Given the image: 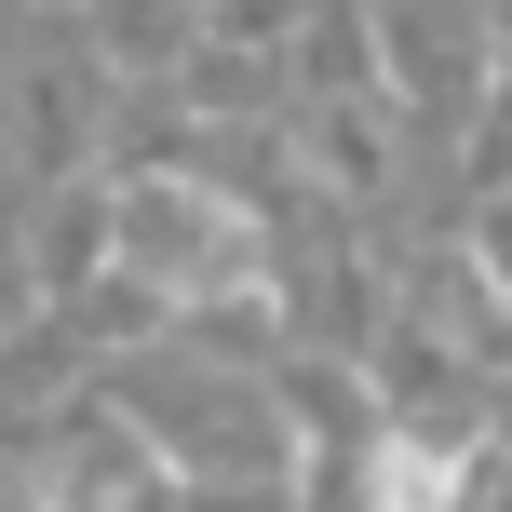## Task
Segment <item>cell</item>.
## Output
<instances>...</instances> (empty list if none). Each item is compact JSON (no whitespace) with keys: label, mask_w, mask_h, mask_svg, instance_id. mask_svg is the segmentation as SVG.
Segmentation results:
<instances>
[{"label":"cell","mask_w":512,"mask_h":512,"mask_svg":"<svg viewBox=\"0 0 512 512\" xmlns=\"http://www.w3.org/2000/svg\"><path fill=\"white\" fill-rule=\"evenodd\" d=\"M499 27H486V0H378V81H391V108H418V122H445V108H472L499 81Z\"/></svg>","instance_id":"cell-2"},{"label":"cell","mask_w":512,"mask_h":512,"mask_svg":"<svg viewBox=\"0 0 512 512\" xmlns=\"http://www.w3.org/2000/svg\"><path fill=\"white\" fill-rule=\"evenodd\" d=\"M310 176L351 189V203H378V189H391V135H378V108H310Z\"/></svg>","instance_id":"cell-4"},{"label":"cell","mask_w":512,"mask_h":512,"mask_svg":"<svg viewBox=\"0 0 512 512\" xmlns=\"http://www.w3.org/2000/svg\"><path fill=\"white\" fill-rule=\"evenodd\" d=\"M27 310H41V270H27V256H0V351L27 337Z\"/></svg>","instance_id":"cell-8"},{"label":"cell","mask_w":512,"mask_h":512,"mask_svg":"<svg viewBox=\"0 0 512 512\" xmlns=\"http://www.w3.org/2000/svg\"><path fill=\"white\" fill-rule=\"evenodd\" d=\"M459 499H472V445L432 418H391L364 459V512H459Z\"/></svg>","instance_id":"cell-3"},{"label":"cell","mask_w":512,"mask_h":512,"mask_svg":"<svg viewBox=\"0 0 512 512\" xmlns=\"http://www.w3.org/2000/svg\"><path fill=\"white\" fill-rule=\"evenodd\" d=\"M27 108H41V135H27L41 162H68V149H81V122H95V108H81V68H41V95H27Z\"/></svg>","instance_id":"cell-7"},{"label":"cell","mask_w":512,"mask_h":512,"mask_svg":"<svg viewBox=\"0 0 512 512\" xmlns=\"http://www.w3.org/2000/svg\"><path fill=\"white\" fill-rule=\"evenodd\" d=\"M108 216H122V283L135 297H162V310L270 297V230H256L216 176H189V162H135V176L108 189Z\"/></svg>","instance_id":"cell-1"},{"label":"cell","mask_w":512,"mask_h":512,"mask_svg":"<svg viewBox=\"0 0 512 512\" xmlns=\"http://www.w3.org/2000/svg\"><path fill=\"white\" fill-rule=\"evenodd\" d=\"M472 203H512V0H499V81L472 108Z\"/></svg>","instance_id":"cell-6"},{"label":"cell","mask_w":512,"mask_h":512,"mask_svg":"<svg viewBox=\"0 0 512 512\" xmlns=\"http://www.w3.org/2000/svg\"><path fill=\"white\" fill-rule=\"evenodd\" d=\"M108 68H189V0H95Z\"/></svg>","instance_id":"cell-5"}]
</instances>
